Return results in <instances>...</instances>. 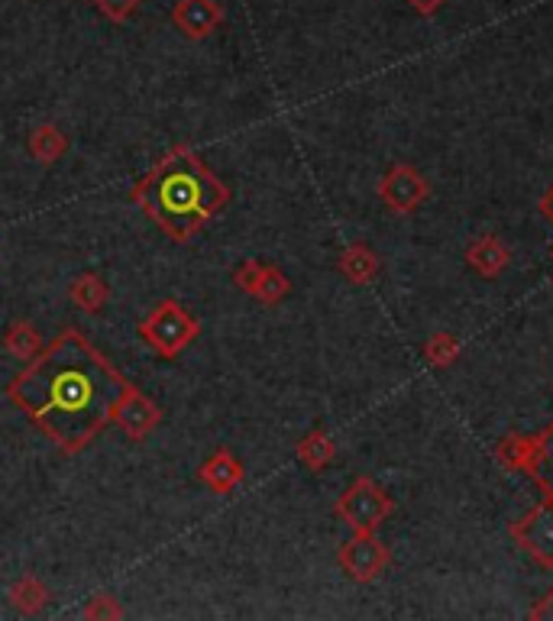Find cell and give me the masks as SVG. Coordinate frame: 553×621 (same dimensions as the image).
I'll return each instance as SVG.
<instances>
[{
  "mask_svg": "<svg viewBox=\"0 0 553 621\" xmlns=\"http://www.w3.org/2000/svg\"><path fill=\"white\" fill-rule=\"evenodd\" d=\"M127 375L79 331H62L7 385V398L62 453H82L113 425Z\"/></svg>",
  "mask_w": 553,
  "mask_h": 621,
  "instance_id": "6da1fadb",
  "label": "cell"
},
{
  "mask_svg": "<svg viewBox=\"0 0 553 621\" xmlns=\"http://www.w3.org/2000/svg\"><path fill=\"white\" fill-rule=\"evenodd\" d=\"M130 201L176 243L194 240L217 211L230 204V188L191 146L169 150L130 191Z\"/></svg>",
  "mask_w": 553,
  "mask_h": 621,
  "instance_id": "7a4b0ae2",
  "label": "cell"
},
{
  "mask_svg": "<svg viewBox=\"0 0 553 621\" xmlns=\"http://www.w3.org/2000/svg\"><path fill=\"white\" fill-rule=\"evenodd\" d=\"M201 334L197 318L184 308L182 301L166 298L159 301L143 321H140V341L156 350L163 359H176L182 356Z\"/></svg>",
  "mask_w": 553,
  "mask_h": 621,
  "instance_id": "3957f363",
  "label": "cell"
},
{
  "mask_svg": "<svg viewBox=\"0 0 553 621\" xmlns=\"http://www.w3.org/2000/svg\"><path fill=\"white\" fill-rule=\"evenodd\" d=\"M395 512L392 495L369 476H360L350 482V489L337 499L334 515L353 534H375L378 525Z\"/></svg>",
  "mask_w": 553,
  "mask_h": 621,
  "instance_id": "277c9868",
  "label": "cell"
},
{
  "mask_svg": "<svg viewBox=\"0 0 553 621\" xmlns=\"http://www.w3.org/2000/svg\"><path fill=\"white\" fill-rule=\"evenodd\" d=\"M512 540L541 570H553V499L548 495L512 525Z\"/></svg>",
  "mask_w": 553,
  "mask_h": 621,
  "instance_id": "5b68a950",
  "label": "cell"
},
{
  "mask_svg": "<svg viewBox=\"0 0 553 621\" xmlns=\"http://www.w3.org/2000/svg\"><path fill=\"white\" fill-rule=\"evenodd\" d=\"M159 421H163V408L127 379L123 389H120V395H117V405H113V425L133 444H140V441H146L159 428Z\"/></svg>",
  "mask_w": 553,
  "mask_h": 621,
  "instance_id": "8992f818",
  "label": "cell"
},
{
  "mask_svg": "<svg viewBox=\"0 0 553 621\" xmlns=\"http://www.w3.org/2000/svg\"><path fill=\"white\" fill-rule=\"evenodd\" d=\"M337 563L340 570L353 580V583H372L385 573V566L392 563V550L375 537V534H353L350 540L340 544L337 550Z\"/></svg>",
  "mask_w": 553,
  "mask_h": 621,
  "instance_id": "52a82bcc",
  "label": "cell"
},
{
  "mask_svg": "<svg viewBox=\"0 0 553 621\" xmlns=\"http://www.w3.org/2000/svg\"><path fill=\"white\" fill-rule=\"evenodd\" d=\"M431 194L428 178L421 176L414 166H392L382 181H378V201L392 211V214H411L414 207H421Z\"/></svg>",
  "mask_w": 553,
  "mask_h": 621,
  "instance_id": "ba28073f",
  "label": "cell"
},
{
  "mask_svg": "<svg viewBox=\"0 0 553 621\" xmlns=\"http://www.w3.org/2000/svg\"><path fill=\"white\" fill-rule=\"evenodd\" d=\"M224 23V7L217 0H176L172 7V26L184 39L201 43Z\"/></svg>",
  "mask_w": 553,
  "mask_h": 621,
  "instance_id": "9c48e42d",
  "label": "cell"
},
{
  "mask_svg": "<svg viewBox=\"0 0 553 621\" xmlns=\"http://www.w3.org/2000/svg\"><path fill=\"white\" fill-rule=\"evenodd\" d=\"M197 479H201L214 495H227V492H233V489L247 479V469H243L240 456H233L227 446H220V450H214V453L201 463Z\"/></svg>",
  "mask_w": 553,
  "mask_h": 621,
  "instance_id": "30bf717a",
  "label": "cell"
},
{
  "mask_svg": "<svg viewBox=\"0 0 553 621\" xmlns=\"http://www.w3.org/2000/svg\"><path fill=\"white\" fill-rule=\"evenodd\" d=\"M466 263L482 278H498L508 268V263H512V253H508V247L495 234H485V237H479V240L469 243Z\"/></svg>",
  "mask_w": 553,
  "mask_h": 621,
  "instance_id": "8fae6325",
  "label": "cell"
},
{
  "mask_svg": "<svg viewBox=\"0 0 553 621\" xmlns=\"http://www.w3.org/2000/svg\"><path fill=\"white\" fill-rule=\"evenodd\" d=\"M26 150H29V156H33L36 163L52 166V163H59V159L69 153V136H65L56 123H39V127L29 133V140H26Z\"/></svg>",
  "mask_w": 553,
  "mask_h": 621,
  "instance_id": "7c38bea8",
  "label": "cell"
},
{
  "mask_svg": "<svg viewBox=\"0 0 553 621\" xmlns=\"http://www.w3.org/2000/svg\"><path fill=\"white\" fill-rule=\"evenodd\" d=\"M294 453H298V463L301 466H308L311 473H324L330 463H334V456H337V444L330 441V434L327 431H311V434H304L298 446H294Z\"/></svg>",
  "mask_w": 553,
  "mask_h": 621,
  "instance_id": "4fadbf2b",
  "label": "cell"
},
{
  "mask_svg": "<svg viewBox=\"0 0 553 621\" xmlns=\"http://www.w3.org/2000/svg\"><path fill=\"white\" fill-rule=\"evenodd\" d=\"M337 266L344 272V278H350L353 285H369V282H375V275H378V256L369 250L366 243H350V247L340 253Z\"/></svg>",
  "mask_w": 553,
  "mask_h": 621,
  "instance_id": "5bb4252c",
  "label": "cell"
},
{
  "mask_svg": "<svg viewBox=\"0 0 553 621\" xmlns=\"http://www.w3.org/2000/svg\"><path fill=\"white\" fill-rule=\"evenodd\" d=\"M7 599L20 616H39L49 602V589L39 576H23L7 589Z\"/></svg>",
  "mask_w": 553,
  "mask_h": 621,
  "instance_id": "9a60e30c",
  "label": "cell"
},
{
  "mask_svg": "<svg viewBox=\"0 0 553 621\" xmlns=\"http://www.w3.org/2000/svg\"><path fill=\"white\" fill-rule=\"evenodd\" d=\"M69 298H72V304H79L82 311L97 314V311H104V304L110 301V288H107V282H104L100 275L85 272V275H79V278L69 285Z\"/></svg>",
  "mask_w": 553,
  "mask_h": 621,
  "instance_id": "2e32d148",
  "label": "cell"
},
{
  "mask_svg": "<svg viewBox=\"0 0 553 621\" xmlns=\"http://www.w3.org/2000/svg\"><path fill=\"white\" fill-rule=\"evenodd\" d=\"M531 456H534V438L531 434H505L495 446V459L512 469V473H525L531 469Z\"/></svg>",
  "mask_w": 553,
  "mask_h": 621,
  "instance_id": "e0dca14e",
  "label": "cell"
},
{
  "mask_svg": "<svg viewBox=\"0 0 553 621\" xmlns=\"http://www.w3.org/2000/svg\"><path fill=\"white\" fill-rule=\"evenodd\" d=\"M3 350L16 356L20 362H29L33 356L43 354V337L29 321H13L3 334Z\"/></svg>",
  "mask_w": 553,
  "mask_h": 621,
  "instance_id": "ac0fdd59",
  "label": "cell"
},
{
  "mask_svg": "<svg viewBox=\"0 0 553 621\" xmlns=\"http://www.w3.org/2000/svg\"><path fill=\"white\" fill-rule=\"evenodd\" d=\"M528 476L541 486L544 495L553 499V425L544 428L541 434H534V456H531Z\"/></svg>",
  "mask_w": 553,
  "mask_h": 621,
  "instance_id": "d6986e66",
  "label": "cell"
},
{
  "mask_svg": "<svg viewBox=\"0 0 553 621\" xmlns=\"http://www.w3.org/2000/svg\"><path fill=\"white\" fill-rule=\"evenodd\" d=\"M288 291H291L288 275H285L278 266L263 263V275H260V285H256L253 298H256V301H263V304H278V301H285V298H288Z\"/></svg>",
  "mask_w": 553,
  "mask_h": 621,
  "instance_id": "ffe728a7",
  "label": "cell"
},
{
  "mask_svg": "<svg viewBox=\"0 0 553 621\" xmlns=\"http://www.w3.org/2000/svg\"><path fill=\"white\" fill-rule=\"evenodd\" d=\"M424 356H428V362H431V366L447 369V366H454V362L460 359V341H457L454 334H447V331H437V334H431V337H428V344H424Z\"/></svg>",
  "mask_w": 553,
  "mask_h": 621,
  "instance_id": "44dd1931",
  "label": "cell"
},
{
  "mask_svg": "<svg viewBox=\"0 0 553 621\" xmlns=\"http://www.w3.org/2000/svg\"><path fill=\"white\" fill-rule=\"evenodd\" d=\"M82 616L88 621H117L123 619V609H120V602L110 593H97V596L88 599V606L82 609Z\"/></svg>",
  "mask_w": 553,
  "mask_h": 621,
  "instance_id": "7402d4cb",
  "label": "cell"
},
{
  "mask_svg": "<svg viewBox=\"0 0 553 621\" xmlns=\"http://www.w3.org/2000/svg\"><path fill=\"white\" fill-rule=\"evenodd\" d=\"M94 10L97 13H104L110 23H127L140 7H143V0H92Z\"/></svg>",
  "mask_w": 553,
  "mask_h": 621,
  "instance_id": "603a6c76",
  "label": "cell"
},
{
  "mask_svg": "<svg viewBox=\"0 0 553 621\" xmlns=\"http://www.w3.org/2000/svg\"><path fill=\"white\" fill-rule=\"evenodd\" d=\"M260 275H263V263H260V260H243L240 266L233 268V282H237L247 295H253V291H256Z\"/></svg>",
  "mask_w": 553,
  "mask_h": 621,
  "instance_id": "cb8c5ba5",
  "label": "cell"
},
{
  "mask_svg": "<svg viewBox=\"0 0 553 621\" xmlns=\"http://www.w3.org/2000/svg\"><path fill=\"white\" fill-rule=\"evenodd\" d=\"M408 3H411L421 16H434V13H441V10H444V3H447V0H408Z\"/></svg>",
  "mask_w": 553,
  "mask_h": 621,
  "instance_id": "d4e9b609",
  "label": "cell"
},
{
  "mask_svg": "<svg viewBox=\"0 0 553 621\" xmlns=\"http://www.w3.org/2000/svg\"><path fill=\"white\" fill-rule=\"evenodd\" d=\"M541 214H544L548 224H553V184L544 191V198H541Z\"/></svg>",
  "mask_w": 553,
  "mask_h": 621,
  "instance_id": "484cf974",
  "label": "cell"
},
{
  "mask_svg": "<svg viewBox=\"0 0 553 621\" xmlns=\"http://www.w3.org/2000/svg\"><path fill=\"white\" fill-rule=\"evenodd\" d=\"M551 260H553V250H551Z\"/></svg>",
  "mask_w": 553,
  "mask_h": 621,
  "instance_id": "4316f807",
  "label": "cell"
}]
</instances>
